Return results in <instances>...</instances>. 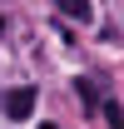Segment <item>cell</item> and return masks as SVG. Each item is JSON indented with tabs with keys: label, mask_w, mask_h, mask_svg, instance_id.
Wrapping results in <instances>:
<instances>
[{
	"label": "cell",
	"mask_w": 124,
	"mask_h": 129,
	"mask_svg": "<svg viewBox=\"0 0 124 129\" xmlns=\"http://www.w3.org/2000/svg\"><path fill=\"white\" fill-rule=\"evenodd\" d=\"M0 35H5V15H0Z\"/></svg>",
	"instance_id": "cell-5"
},
{
	"label": "cell",
	"mask_w": 124,
	"mask_h": 129,
	"mask_svg": "<svg viewBox=\"0 0 124 129\" xmlns=\"http://www.w3.org/2000/svg\"><path fill=\"white\" fill-rule=\"evenodd\" d=\"M5 114L10 119H30L35 114V89H10L5 94Z\"/></svg>",
	"instance_id": "cell-1"
},
{
	"label": "cell",
	"mask_w": 124,
	"mask_h": 129,
	"mask_svg": "<svg viewBox=\"0 0 124 129\" xmlns=\"http://www.w3.org/2000/svg\"><path fill=\"white\" fill-rule=\"evenodd\" d=\"M55 5H60L70 20H79V25H89V15H94V10H89V0H55Z\"/></svg>",
	"instance_id": "cell-2"
},
{
	"label": "cell",
	"mask_w": 124,
	"mask_h": 129,
	"mask_svg": "<svg viewBox=\"0 0 124 129\" xmlns=\"http://www.w3.org/2000/svg\"><path fill=\"white\" fill-rule=\"evenodd\" d=\"M35 129H55V124H35Z\"/></svg>",
	"instance_id": "cell-6"
},
{
	"label": "cell",
	"mask_w": 124,
	"mask_h": 129,
	"mask_svg": "<svg viewBox=\"0 0 124 129\" xmlns=\"http://www.w3.org/2000/svg\"><path fill=\"white\" fill-rule=\"evenodd\" d=\"M75 84H79V99L94 109V104H99V89H94V80H75Z\"/></svg>",
	"instance_id": "cell-3"
},
{
	"label": "cell",
	"mask_w": 124,
	"mask_h": 129,
	"mask_svg": "<svg viewBox=\"0 0 124 129\" xmlns=\"http://www.w3.org/2000/svg\"><path fill=\"white\" fill-rule=\"evenodd\" d=\"M104 119H109V129H124V114H119V104H104Z\"/></svg>",
	"instance_id": "cell-4"
}]
</instances>
